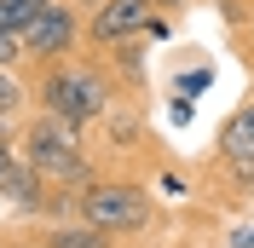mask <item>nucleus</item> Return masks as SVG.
I'll return each instance as SVG.
<instances>
[{"label":"nucleus","instance_id":"nucleus-8","mask_svg":"<svg viewBox=\"0 0 254 248\" xmlns=\"http://www.w3.org/2000/svg\"><path fill=\"white\" fill-rule=\"evenodd\" d=\"M29 104H35V87L17 75L12 63H0V116H6V122H23Z\"/></svg>","mask_w":254,"mask_h":248},{"label":"nucleus","instance_id":"nucleus-12","mask_svg":"<svg viewBox=\"0 0 254 248\" xmlns=\"http://www.w3.org/2000/svg\"><path fill=\"white\" fill-rule=\"evenodd\" d=\"M190 116H196V98H190V93H168V122L190 127Z\"/></svg>","mask_w":254,"mask_h":248},{"label":"nucleus","instance_id":"nucleus-17","mask_svg":"<svg viewBox=\"0 0 254 248\" xmlns=\"http://www.w3.org/2000/svg\"><path fill=\"white\" fill-rule=\"evenodd\" d=\"M249 41H254V17H249Z\"/></svg>","mask_w":254,"mask_h":248},{"label":"nucleus","instance_id":"nucleus-15","mask_svg":"<svg viewBox=\"0 0 254 248\" xmlns=\"http://www.w3.org/2000/svg\"><path fill=\"white\" fill-rule=\"evenodd\" d=\"M156 185H162V196H190V190H185V179H179V173H162V179H156Z\"/></svg>","mask_w":254,"mask_h":248},{"label":"nucleus","instance_id":"nucleus-1","mask_svg":"<svg viewBox=\"0 0 254 248\" xmlns=\"http://www.w3.org/2000/svg\"><path fill=\"white\" fill-rule=\"evenodd\" d=\"M122 98L116 69H104L98 58H58L35 75V110H52L69 127H93L104 122Z\"/></svg>","mask_w":254,"mask_h":248},{"label":"nucleus","instance_id":"nucleus-4","mask_svg":"<svg viewBox=\"0 0 254 248\" xmlns=\"http://www.w3.org/2000/svg\"><path fill=\"white\" fill-rule=\"evenodd\" d=\"M81 41H87V17H81L75 0H47L41 17L23 29V47H29L35 69H47V63H58V58H75Z\"/></svg>","mask_w":254,"mask_h":248},{"label":"nucleus","instance_id":"nucleus-2","mask_svg":"<svg viewBox=\"0 0 254 248\" xmlns=\"http://www.w3.org/2000/svg\"><path fill=\"white\" fill-rule=\"evenodd\" d=\"M23 162H29L52 190H81V185H93V162H87L81 127H69L64 116H52V110L23 116Z\"/></svg>","mask_w":254,"mask_h":248},{"label":"nucleus","instance_id":"nucleus-5","mask_svg":"<svg viewBox=\"0 0 254 248\" xmlns=\"http://www.w3.org/2000/svg\"><path fill=\"white\" fill-rule=\"evenodd\" d=\"M150 17H156V0H93L87 6V47L110 52L122 41H144Z\"/></svg>","mask_w":254,"mask_h":248},{"label":"nucleus","instance_id":"nucleus-7","mask_svg":"<svg viewBox=\"0 0 254 248\" xmlns=\"http://www.w3.org/2000/svg\"><path fill=\"white\" fill-rule=\"evenodd\" d=\"M0 202H6V208H17V214H47V208H52V185L29 168V162H23V156H17L12 173L0 179Z\"/></svg>","mask_w":254,"mask_h":248},{"label":"nucleus","instance_id":"nucleus-10","mask_svg":"<svg viewBox=\"0 0 254 248\" xmlns=\"http://www.w3.org/2000/svg\"><path fill=\"white\" fill-rule=\"evenodd\" d=\"M41 6H47V0H0V29L23 35L35 17H41Z\"/></svg>","mask_w":254,"mask_h":248},{"label":"nucleus","instance_id":"nucleus-14","mask_svg":"<svg viewBox=\"0 0 254 248\" xmlns=\"http://www.w3.org/2000/svg\"><path fill=\"white\" fill-rule=\"evenodd\" d=\"M12 122H6V116H0V179H6V173H12V162H17V150H12Z\"/></svg>","mask_w":254,"mask_h":248},{"label":"nucleus","instance_id":"nucleus-11","mask_svg":"<svg viewBox=\"0 0 254 248\" xmlns=\"http://www.w3.org/2000/svg\"><path fill=\"white\" fill-rule=\"evenodd\" d=\"M208 87H214V58H196L190 69L174 75V93H190V98H196V93H208Z\"/></svg>","mask_w":254,"mask_h":248},{"label":"nucleus","instance_id":"nucleus-13","mask_svg":"<svg viewBox=\"0 0 254 248\" xmlns=\"http://www.w3.org/2000/svg\"><path fill=\"white\" fill-rule=\"evenodd\" d=\"M23 58H29V47H23V35L0 29V63H12V69H17V63H23Z\"/></svg>","mask_w":254,"mask_h":248},{"label":"nucleus","instance_id":"nucleus-18","mask_svg":"<svg viewBox=\"0 0 254 248\" xmlns=\"http://www.w3.org/2000/svg\"><path fill=\"white\" fill-rule=\"evenodd\" d=\"M41 248H47V243H41Z\"/></svg>","mask_w":254,"mask_h":248},{"label":"nucleus","instance_id":"nucleus-16","mask_svg":"<svg viewBox=\"0 0 254 248\" xmlns=\"http://www.w3.org/2000/svg\"><path fill=\"white\" fill-rule=\"evenodd\" d=\"M231 185H237V190H254V162H249V168H231Z\"/></svg>","mask_w":254,"mask_h":248},{"label":"nucleus","instance_id":"nucleus-9","mask_svg":"<svg viewBox=\"0 0 254 248\" xmlns=\"http://www.w3.org/2000/svg\"><path fill=\"white\" fill-rule=\"evenodd\" d=\"M47 248H110V231H98V225H87V219H75V225H52V231H47Z\"/></svg>","mask_w":254,"mask_h":248},{"label":"nucleus","instance_id":"nucleus-6","mask_svg":"<svg viewBox=\"0 0 254 248\" xmlns=\"http://www.w3.org/2000/svg\"><path fill=\"white\" fill-rule=\"evenodd\" d=\"M214 150H220L225 168H249V162H254V98H243V104L220 122V133H214Z\"/></svg>","mask_w":254,"mask_h":248},{"label":"nucleus","instance_id":"nucleus-3","mask_svg":"<svg viewBox=\"0 0 254 248\" xmlns=\"http://www.w3.org/2000/svg\"><path fill=\"white\" fill-rule=\"evenodd\" d=\"M75 214L110 237H133L156 219V208H150V190L133 185V179H93V185L75 190Z\"/></svg>","mask_w":254,"mask_h":248}]
</instances>
